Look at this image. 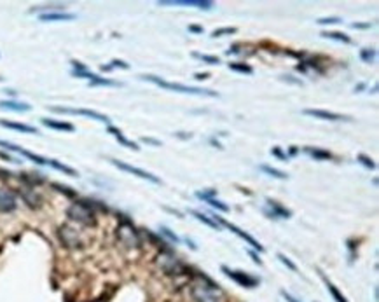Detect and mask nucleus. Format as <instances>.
I'll return each mask as SVG.
<instances>
[{
    "mask_svg": "<svg viewBox=\"0 0 379 302\" xmlns=\"http://www.w3.org/2000/svg\"><path fill=\"white\" fill-rule=\"evenodd\" d=\"M191 292L197 302H219L222 297V290L206 276H196L192 281Z\"/></svg>",
    "mask_w": 379,
    "mask_h": 302,
    "instance_id": "f257e3e1",
    "label": "nucleus"
},
{
    "mask_svg": "<svg viewBox=\"0 0 379 302\" xmlns=\"http://www.w3.org/2000/svg\"><path fill=\"white\" fill-rule=\"evenodd\" d=\"M0 147H6V148H9V150H13V152H18V154L25 156L26 159L33 161V163H37V164H42V166H51V168H54V170L63 171V173H66L70 176H77V171L74 170V168L65 166V164L58 163V161H54V159H47V158H42V156H37V154H33V152L18 147V145H14V143H9V142H4V140H0Z\"/></svg>",
    "mask_w": 379,
    "mask_h": 302,
    "instance_id": "f03ea898",
    "label": "nucleus"
},
{
    "mask_svg": "<svg viewBox=\"0 0 379 302\" xmlns=\"http://www.w3.org/2000/svg\"><path fill=\"white\" fill-rule=\"evenodd\" d=\"M140 79L144 81H149L152 82V84L159 86V88L163 89H168V91H177V93H184V95H196V96H219L215 91H210V89H201V88H191V86H184V84H173V82H166L163 79H159V77L156 76H142Z\"/></svg>",
    "mask_w": 379,
    "mask_h": 302,
    "instance_id": "7ed1b4c3",
    "label": "nucleus"
},
{
    "mask_svg": "<svg viewBox=\"0 0 379 302\" xmlns=\"http://www.w3.org/2000/svg\"><path fill=\"white\" fill-rule=\"evenodd\" d=\"M66 215H68L72 220L84 223V225H94V223H96L94 211L91 210V206H89L88 203H82V201L74 203V205L66 210Z\"/></svg>",
    "mask_w": 379,
    "mask_h": 302,
    "instance_id": "20e7f679",
    "label": "nucleus"
},
{
    "mask_svg": "<svg viewBox=\"0 0 379 302\" xmlns=\"http://www.w3.org/2000/svg\"><path fill=\"white\" fill-rule=\"evenodd\" d=\"M117 238L124 246L128 248H136L140 245V238H138L135 227L131 225L129 222H122L119 227H117Z\"/></svg>",
    "mask_w": 379,
    "mask_h": 302,
    "instance_id": "39448f33",
    "label": "nucleus"
},
{
    "mask_svg": "<svg viewBox=\"0 0 379 302\" xmlns=\"http://www.w3.org/2000/svg\"><path fill=\"white\" fill-rule=\"evenodd\" d=\"M157 264L161 266V269L168 274H180L184 273V264H180V260L177 257H173L169 252H163L157 257Z\"/></svg>",
    "mask_w": 379,
    "mask_h": 302,
    "instance_id": "423d86ee",
    "label": "nucleus"
},
{
    "mask_svg": "<svg viewBox=\"0 0 379 302\" xmlns=\"http://www.w3.org/2000/svg\"><path fill=\"white\" fill-rule=\"evenodd\" d=\"M51 110L53 112H58V114H72V116H86L89 117V119H94V121H100V123H105L109 124L110 119L107 116L100 112H94V110H88V108H66V107H51Z\"/></svg>",
    "mask_w": 379,
    "mask_h": 302,
    "instance_id": "0eeeda50",
    "label": "nucleus"
},
{
    "mask_svg": "<svg viewBox=\"0 0 379 302\" xmlns=\"http://www.w3.org/2000/svg\"><path fill=\"white\" fill-rule=\"evenodd\" d=\"M222 271L226 273V276H229L231 280H234L238 285L247 286V288H254V286L259 285L257 278L250 276V274H245V273H242V271H232V269L226 268V266H222Z\"/></svg>",
    "mask_w": 379,
    "mask_h": 302,
    "instance_id": "6e6552de",
    "label": "nucleus"
},
{
    "mask_svg": "<svg viewBox=\"0 0 379 302\" xmlns=\"http://www.w3.org/2000/svg\"><path fill=\"white\" fill-rule=\"evenodd\" d=\"M110 163H112L116 168L122 170V171H128V173H131V175H135V176H140V178H144V180H149V182H152V183H159V178H157L156 175L149 173V171H144V170H140V168H135V166H129V164L122 163V161H117V159H110Z\"/></svg>",
    "mask_w": 379,
    "mask_h": 302,
    "instance_id": "1a4fd4ad",
    "label": "nucleus"
},
{
    "mask_svg": "<svg viewBox=\"0 0 379 302\" xmlns=\"http://www.w3.org/2000/svg\"><path fill=\"white\" fill-rule=\"evenodd\" d=\"M219 223H222V225H226L227 229L231 231V233H234L236 236H239V238L243 239V241H247L248 245L252 246V248L259 250V252H264V246L260 245V243L257 241V239H254V238L250 236V234H247V233H245V231H242V229H239V227H236L234 223H231V222H226V220H222V218H219Z\"/></svg>",
    "mask_w": 379,
    "mask_h": 302,
    "instance_id": "9d476101",
    "label": "nucleus"
},
{
    "mask_svg": "<svg viewBox=\"0 0 379 302\" xmlns=\"http://www.w3.org/2000/svg\"><path fill=\"white\" fill-rule=\"evenodd\" d=\"M157 6H189L199 7V9L204 11L213 9V2H208V0H159Z\"/></svg>",
    "mask_w": 379,
    "mask_h": 302,
    "instance_id": "9b49d317",
    "label": "nucleus"
},
{
    "mask_svg": "<svg viewBox=\"0 0 379 302\" xmlns=\"http://www.w3.org/2000/svg\"><path fill=\"white\" fill-rule=\"evenodd\" d=\"M267 205L264 208V211H266L267 217L271 218H290L292 211L287 210V208H283L282 205H278L276 201H271V199H267Z\"/></svg>",
    "mask_w": 379,
    "mask_h": 302,
    "instance_id": "f8f14e48",
    "label": "nucleus"
},
{
    "mask_svg": "<svg viewBox=\"0 0 379 302\" xmlns=\"http://www.w3.org/2000/svg\"><path fill=\"white\" fill-rule=\"evenodd\" d=\"M304 114L315 117V119H323V121H350V117L341 116V114L329 112V110H317V108H306Z\"/></svg>",
    "mask_w": 379,
    "mask_h": 302,
    "instance_id": "ddd939ff",
    "label": "nucleus"
},
{
    "mask_svg": "<svg viewBox=\"0 0 379 302\" xmlns=\"http://www.w3.org/2000/svg\"><path fill=\"white\" fill-rule=\"evenodd\" d=\"M16 208V198L11 191L0 189V211L6 213V211H13Z\"/></svg>",
    "mask_w": 379,
    "mask_h": 302,
    "instance_id": "4468645a",
    "label": "nucleus"
},
{
    "mask_svg": "<svg viewBox=\"0 0 379 302\" xmlns=\"http://www.w3.org/2000/svg\"><path fill=\"white\" fill-rule=\"evenodd\" d=\"M60 236H61V241L65 243L66 246H79V245H81V239H79L77 233L74 229H70L68 225L61 227Z\"/></svg>",
    "mask_w": 379,
    "mask_h": 302,
    "instance_id": "2eb2a0df",
    "label": "nucleus"
},
{
    "mask_svg": "<svg viewBox=\"0 0 379 302\" xmlns=\"http://www.w3.org/2000/svg\"><path fill=\"white\" fill-rule=\"evenodd\" d=\"M0 126L9 128V129H16V131H21V133H33V135H37V133H39L37 128L28 126V124H21V123H13V121L0 119Z\"/></svg>",
    "mask_w": 379,
    "mask_h": 302,
    "instance_id": "dca6fc26",
    "label": "nucleus"
},
{
    "mask_svg": "<svg viewBox=\"0 0 379 302\" xmlns=\"http://www.w3.org/2000/svg\"><path fill=\"white\" fill-rule=\"evenodd\" d=\"M76 14L68 13H44L41 14V21H72L76 19Z\"/></svg>",
    "mask_w": 379,
    "mask_h": 302,
    "instance_id": "f3484780",
    "label": "nucleus"
},
{
    "mask_svg": "<svg viewBox=\"0 0 379 302\" xmlns=\"http://www.w3.org/2000/svg\"><path fill=\"white\" fill-rule=\"evenodd\" d=\"M109 133H110V135H114V136H116V138H117V142H119L121 145H124V147L133 148V150H138V148H140V147H138V145H136L135 142H131V140H128V138H126V136L122 135V133H121L117 128L109 126Z\"/></svg>",
    "mask_w": 379,
    "mask_h": 302,
    "instance_id": "a211bd4d",
    "label": "nucleus"
},
{
    "mask_svg": "<svg viewBox=\"0 0 379 302\" xmlns=\"http://www.w3.org/2000/svg\"><path fill=\"white\" fill-rule=\"evenodd\" d=\"M0 108H6V110H13V112H28L30 105L28 103H19V101H0Z\"/></svg>",
    "mask_w": 379,
    "mask_h": 302,
    "instance_id": "6ab92c4d",
    "label": "nucleus"
},
{
    "mask_svg": "<svg viewBox=\"0 0 379 302\" xmlns=\"http://www.w3.org/2000/svg\"><path fill=\"white\" fill-rule=\"evenodd\" d=\"M42 124L51 129H60V131H74V124L70 123H60V121H53V119H42Z\"/></svg>",
    "mask_w": 379,
    "mask_h": 302,
    "instance_id": "aec40b11",
    "label": "nucleus"
},
{
    "mask_svg": "<svg viewBox=\"0 0 379 302\" xmlns=\"http://www.w3.org/2000/svg\"><path fill=\"white\" fill-rule=\"evenodd\" d=\"M307 156L315 158L317 161H327V159H332V154L329 150H322V148H313V147H306L304 148Z\"/></svg>",
    "mask_w": 379,
    "mask_h": 302,
    "instance_id": "412c9836",
    "label": "nucleus"
},
{
    "mask_svg": "<svg viewBox=\"0 0 379 302\" xmlns=\"http://www.w3.org/2000/svg\"><path fill=\"white\" fill-rule=\"evenodd\" d=\"M191 215H194L197 220L203 222V223H206V225H208V227H212V229L220 231V223H219V222H215V220H212V218L208 217V215L201 213V211H196V210H191Z\"/></svg>",
    "mask_w": 379,
    "mask_h": 302,
    "instance_id": "4be33fe9",
    "label": "nucleus"
},
{
    "mask_svg": "<svg viewBox=\"0 0 379 302\" xmlns=\"http://www.w3.org/2000/svg\"><path fill=\"white\" fill-rule=\"evenodd\" d=\"M260 170H262L264 173H267L269 176H273V178H280V180H287L288 178V175L285 173V171H280V170H276V168L267 166V164H262V166H260Z\"/></svg>",
    "mask_w": 379,
    "mask_h": 302,
    "instance_id": "5701e85b",
    "label": "nucleus"
},
{
    "mask_svg": "<svg viewBox=\"0 0 379 302\" xmlns=\"http://www.w3.org/2000/svg\"><path fill=\"white\" fill-rule=\"evenodd\" d=\"M322 37L332 39V41H337V42H344V44H350V42H351V39L348 37V35L341 33V32H323Z\"/></svg>",
    "mask_w": 379,
    "mask_h": 302,
    "instance_id": "b1692460",
    "label": "nucleus"
},
{
    "mask_svg": "<svg viewBox=\"0 0 379 302\" xmlns=\"http://www.w3.org/2000/svg\"><path fill=\"white\" fill-rule=\"evenodd\" d=\"M323 280H325V285H327V290H329V292H330V293H332V297H334V300H335V302H348V300H346V299H344V295H341V292H339V290H337V288H335V286H334L332 283H330V281H329V280H327V278H325V276H323Z\"/></svg>",
    "mask_w": 379,
    "mask_h": 302,
    "instance_id": "393cba45",
    "label": "nucleus"
},
{
    "mask_svg": "<svg viewBox=\"0 0 379 302\" xmlns=\"http://www.w3.org/2000/svg\"><path fill=\"white\" fill-rule=\"evenodd\" d=\"M192 56L197 58V60L204 61L206 65H219L220 60L217 56H210V54H199V53H192Z\"/></svg>",
    "mask_w": 379,
    "mask_h": 302,
    "instance_id": "a878e982",
    "label": "nucleus"
},
{
    "mask_svg": "<svg viewBox=\"0 0 379 302\" xmlns=\"http://www.w3.org/2000/svg\"><path fill=\"white\" fill-rule=\"evenodd\" d=\"M229 68L234 70V72H239V73H248V76L254 72L252 66L247 65V63H229Z\"/></svg>",
    "mask_w": 379,
    "mask_h": 302,
    "instance_id": "bb28decb",
    "label": "nucleus"
},
{
    "mask_svg": "<svg viewBox=\"0 0 379 302\" xmlns=\"http://www.w3.org/2000/svg\"><path fill=\"white\" fill-rule=\"evenodd\" d=\"M204 201H206L210 206L217 208V210H220V211H229V206L224 205L222 201H219V199H215V198H208V199H204Z\"/></svg>",
    "mask_w": 379,
    "mask_h": 302,
    "instance_id": "cd10ccee",
    "label": "nucleus"
},
{
    "mask_svg": "<svg viewBox=\"0 0 379 302\" xmlns=\"http://www.w3.org/2000/svg\"><path fill=\"white\" fill-rule=\"evenodd\" d=\"M360 58L365 61V63H370V61L376 58V51H374V49H362L360 51Z\"/></svg>",
    "mask_w": 379,
    "mask_h": 302,
    "instance_id": "c85d7f7f",
    "label": "nucleus"
},
{
    "mask_svg": "<svg viewBox=\"0 0 379 302\" xmlns=\"http://www.w3.org/2000/svg\"><path fill=\"white\" fill-rule=\"evenodd\" d=\"M238 30L234 28V26H227V28H219V30H215V32L212 33V37H224V35H232V33H236Z\"/></svg>",
    "mask_w": 379,
    "mask_h": 302,
    "instance_id": "c756f323",
    "label": "nucleus"
},
{
    "mask_svg": "<svg viewBox=\"0 0 379 302\" xmlns=\"http://www.w3.org/2000/svg\"><path fill=\"white\" fill-rule=\"evenodd\" d=\"M358 163L364 164V166H365V168H369V170H374V168H376V163H374V161L370 159V158H367V156H364V154L358 156Z\"/></svg>",
    "mask_w": 379,
    "mask_h": 302,
    "instance_id": "7c9ffc66",
    "label": "nucleus"
},
{
    "mask_svg": "<svg viewBox=\"0 0 379 302\" xmlns=\"http://www.w3.org/2000/svg\"><path fill=\"white\" fill-rule=\"evenodd\" d=\"M91 86H121V84H119V82H116V81L100 79V77H96V79L91 81Z\"/></svg>",
    "mask_w": 379,
    "mask_h": 302,
    "instance_id": "2f4dec72",
    "label": "nucleus"
},
{
    "mask_svg": "<svg viewBox=\"0 0 379 302\" xmlns=\"http://www.w3.org/2000/svg\"><path fill=\"white\" fill-rule=\"evenodd\" d=\"M317 23H320V25H337V23H342L341 18L334 16V18H320Z\"/></svg>",
    "mask_w": 379,
    "mask_h": 302,
    "instance_id": "473e14b6",
    "label": "nucleus"
},
{
    "mask_svg": "<svg viewBox=\"0 0 379 302\" xmlns=\"http://www.w3.org/2000/svg\"><path fill=\"white\" fill-rule=\"evenodd\" d=\"M161 234H164V236H166V238H168V239H169V241H171V243H175V245H177V243L180 241V239H179V236H177V234H173L171 231L168 229V227H161Z\"/></svg>",
    "mask_w": 379,
    "mask_h": 302,
    "instance_id": "72a5a7b5",
    "label": "nucleus"
},
{
    "mask_svg": "<svg viewBox=\"0 0 379 302\" xmlns=\"http://www.w3.org/2000/svg\"><path fill=\"white\" fill-rule=\"evenodd\" d=\"M114 66H121V68H129V65H128V63H124V61H121V60H114V61H112V65H109V66H101V70H107V72H109V70H112Z\"/></svg>",
    "mask_w": 379,
    "mask_h": 302,
    "instance_id": "f704fd0d",
    "label": "nucleus"
},
{
    "mask_svg": "<svg viewBox=\"0 0 379 302\" xmlns=\"http://www.w3.org/2000/svg\"><path fill=\"white\" fill-rule=\"evenodd\" d=\"M278 258H280V260L283 262V264L287 266L288 269H292V271H297V266H295L294 262L290 260V258H287V257H285V255H283V253H278Z\"/></svg>",
    "mask_w": 379,
    "mask_h": 302,
    "instance_id": "c9c22d12",
    "label": "nucleus"
},
{
    "mask_svg": "<svg viewBox=\"0 0 379 302\" xmlns=\"http://www.w3.org/2000/svg\"><path fill=\"white\" fill-rule=\"evenodd\" d=\"M197 198L201 199H208V198H213L215 196V189H210V191H203V192H196Z\"/></svg>",
    "mask_w": 379,
    "mask_h": 302,
    "instance_id": "e433bc0d",
    "label": "nucleus"
},
{
    "mask_svg": "<svg viewBox=\"0 0 379 302\" xmlns=\"http://www.w3.org/2000/svg\"><path fill=\"white\" fill-rule=\"evenodd\" d=\"M271 154H273V156H276V158H280V159H282V161H287L288 158H287V156L285 154H283V152L282 150H280V148L278 147H274L273 148V150H271Z\"/></svg>",
    "mask_w": 379,
    "mask_h": 302,
    "instance_id": "4c0bfd02",
    "label": "nucleus"
},
{
    "mask_svg": "<svg viewBox=\"0 0 379 302\" xmlns=\"http://www.w3.org/2000/svg\"><path fill=\"white\" fill-rule=\"evenodd\" d=\"M282 295H283V299H285L287 302H299L297 299H295V297H292L290 293H287L285 290H282Z\"/></svg>",
    "mask_w": 379,
    "mask_h": 302,
    "instance_id": "58836bf2",
    "label": "nucleus"
},
{
    "mask_svg": "<svg viewBox=\"0 0 379 302\" xmlns=\"http://www.w3.org/2000/svg\"><path fill=\"white\" fill-rule=\"evenodd\" d=\"M189 32H194V33H203V26L191 25V26H189Z\"/></svg>",
    "mask_w": 379,
    "mask_h": 302,
    "instance_id": "ea45409f",
    "label": "nucleus"
},
{
    "mask_svg": "<svg viewBox=\"0 0 379 302\" xmlns=\"http://www.w3.org/2000/svg\"><path fill=\"white\" fill-rule=\"evenodd\" d=\"M370 23H353L351 25V28H369Z\"/></svg>",
    "mask_w": 379,
    "mask_h": 302,
    "instance_id": "a19ab883",
    "label": "nucleus"
},
{
    "mask_svg": "<svg viewBox=\"0 0 379 302\" xmlns=\"http://www.w3.org/2000/svg\"><path fill=\"white\" fill-rule=\"evenodd\" d=\"M142 142H145V143H151V145H156V147H159V142L157 140H152V138H142Z\"/></svg>",
    "mask_w": 379,
    "mask_h": 302,
    "instance_id": "79ce46f5",
    "label": "nucleus"
},
{
    "mask_svg": "<svg viewBox=\"0 0 379 302\" xmlns=\"http://www.w3.org/2000/svg\"><path fill=\"white\" fill-rule=\"evenodd\" d=\"M250 257L254 258V262H255V264H259V266L262 264V262H260V258L257 257V253H255V252H250Z\"/></svg>",
    "mask_w": 379,
    "mask_h": 302,
    "instance_id": "37998d69",
    "label": "nucleus"
},
{
    "mask_svg": "<svg viewBox=\"0 0 379 302\" xmlns=\"http://www.w3.org/2000/svg\"><path fill=\"white\" fill-rule=\"evenodd\" d=\"M196 79L197 81H201V79H208V73H196Z\"/></svg>",
    "mask_w": 379,
    "mask_h": 302,
    "instance_id": "c03bdc74",
    "label": "nucleus"
}]
</instances>
